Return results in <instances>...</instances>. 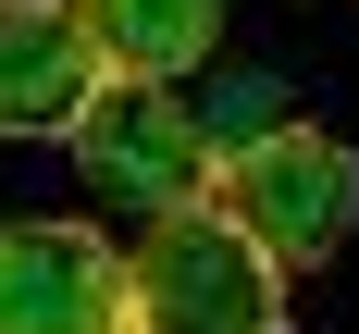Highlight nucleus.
I'll list each match as a JSON object with an SVG mask.
<instances>
[{"mask_svg": "<svg viewBox=\"0 0 359 334\" xmlns=\"http://www.w3.org/2000/svg\"><path fill=\"white\" fill-rule=\"evenodd\" d=\"M0 334H124V248L74 211L0 223Z\"/></svg>", "mask_w": 359, "mask_h": 334, "instance_id": "20e7f679", "label": "nucleus"}, {"mask_svg": "<svg viewBox=\"0 0 359 334\" xmlns=\"http://www.w3.org/2000/svg\"><path fill=\"white\" fill-rule=\"evenodd\" d=\"M124 334H285V272L223 211H174L124 248Z\"/></svg>", "mask_w": 359, "mask_h": 334, "instance_id": "f03ea898", "label": "nucleus"}, {"mask_svg": "<svg viewBox=\"0 0 359 334\" xmlns=\"http://www.w3.org/2000/svg\"><path fill=\"white\" fill-rule=\"evenodd\" d=\"M74 13L100 37V62L137 74V87H186L223 50V0H74Z\"/></svg>", "mask_w": 359, "mask_h": 334, "instance_id": "423d86ee", "label": "nucleus"}, {"mask_svg": "<svg viewBox=\"0 0 359 334\" xmlns=\"http://www.w3.org/2000/svg\"><path fill=\"white\" fill-rule=\"evenodd\" d=\"M100 87H111V62L74 0L62 13H0V137H74Z\"/></svg>", "mask_w": 359, "mask_h": 334, "instance_id": "39448f33", "label": "nucleus"}, {"mask_svg": "<svg viewBox=\"0 0 359 334\" xmlns=\"http://www.w3.org/2000/svg\"><path fill=\"white\" fill-rule=\"evenodd\" d=\"M0 13H62V0H0Z\"/></svg>", "mask_w": 359, "mask_h": 334, "instance_id": "0eeeda50", "label": "nucleus"}, {"mask_svg": "<svg viewBox=\"0 0 359 334\" xmlns=\"http://www.w3.org/2000/svg\"><path fill=\"white\" fill-rule=\"evenodd\" d=\"M62 148H74V174L100 186L111 211H137V235L174 223V211H211V124H198L186 87H137V74H111Z\"/></svg>", "mask_w": 359, "mask_h": 334, "instance_id": "7ed1b4c3", "label": "nucleus"}, {"mask_svg": "<svg viewBox=\"0 0 359 334\" xmlns=\"http://www.w3.org/2000/svg\"><path fill=\"white\" fill-rule=\"evenodd\" d=\"M211 211L248 235L273 272H310L359 235V148L334 124H273V137L211 161Z\"/></svg>", "mask_w": 359, "mask_h": 334, "instance_id": "f257e3e1", "label": "nucleus"}]
</instances>
